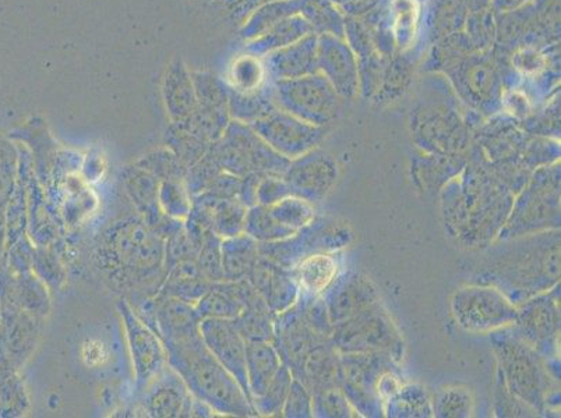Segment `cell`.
Segmentation results:
<instances>
[{"label": "cell", "instance_id": "277c9868", "mask_svg": "<svg viewBox=\"0 0 561 418\" xmlns=\"http://www.w3.org/2000/svg\"><path fill=\"white\" fill-rule=\"evenodd\" d=\"M164 254L165 242L139 219L116 223L100 249L105 269L139 292L154 288L157 294L165 279Z\"/></svg>", "mask_w": 561, "mask_h": 418}, {"label": "cell", "instance_id": "5bb4252c", "mask_svg": "<svg viewBox=\"0 0 561 418\" xmlns=\"http://www.w3.org/2000/svg\"><path fill=\"white\" fill-rule=\"evenodd\" d=\"M249 126L275 152L288 158L289 161L314 150L323 137V129L320 126L310 125L279 108Z\"/></svg>", "mask_w": 561, "mask_h": 418}, {"label": "cell", "instance_id": "603a6c76", "mask_svg": "<svg viewBox=\"0 0 561 418\" xmlns=\"http://www.w3.org/2000/svg\"><path fill=\"white\" fill-rule=\"evenodd\" d=\"M162 100L171 121H180L197 109L198 102L193 85L192 71L182 59L172 60L162 80Z\"/></svg>", "mask_w": 561, "mask_h": 418}, {"label": "cell", "instance_id": "f6af8a7d", "mask_svg": "<svg viewBox=\"0 0 561 418\" xmlns=\"http://www.w3.org/2000/svg\"><path fill=\"white\" fill-rule=\"evenodd\" d=\"M198 248H201V244L188 234L185 225H183L180 231L173 233L165 241V272L178 263L185 262V259H196Z\"/></svg>", "mask_w": 561, "mask_h": 418}, {"label": "cell", "instance_id": "ac0fdd59", "mask_svg": "<svg viewBox=\"0 0 561 418\" xmlns=\"http://www.w3.org/2000/svg\"><path fill=\"white\" fill-rule=\"evenodd\" d=\"M201 334L208 350L239 382L250 399L247 375V340L231 320L204 318ZM252 400V399H250Z\"/></svg>", "mask_w": 561, "mask_h": 418}, {"label": "cell", "instance_id": "7a4b0ae2", "mask_svg": "<svg viewBox=\"0 0 561 418\" xmlns=\"http://www.w3.org/2000/svg\"><path fill=\"white\" fill-rule=\"evenodd\" d=\"M486 272L512 302L545 292L560 278V233H534L504 244L488 258Z\"/></svg>", "mask_w": 561, "mask_h": 418}, {"label": "cell", "instance_id": "11a10c76", "mask_svg": "<svg viewBox=\"0 0 561 418\" xmlns=\"http://www.w3.org/2000/svg\"><path fill=\"white\" fill-rule=\"evenodd\" d=\"M197 2H214V0H197Z\"/></svg>", "mask_w": 561, "mask_h": 418}, {"label": "cell", "instance_id": "7dc6e473", "mask_svg": "<svg viewBox=\"0 0 561 418\" xmlns=\"http://www.w3.org/2000/svg\"><path fill=\"white\" fill-rule=\"evenodd\" d=\"M293 196L283 176L264 175L260 181L256 191V206L270 207L275 202Z\"/></svg>", "mask_w": 561, "mask_h": 418}, {"label": "cell", "instance_id": "d590c367", "mask_svg": "<svg viewBox=\"0 0 561 418\" xmlns=\"http://www.w3.org/2000/svg\"><path fill=\"white\" fill-rule=\"evenodd\" d=\"M460 80L468 98L479 105L492 101L496 94L497 79L491 66L472 63L463 69Z\"/></svg>", "mask_w": 561, "mask_h": 418}, {"label": "cell", "instance_id": "d6a6232c", "mask_svg": "<svg viewBox=\"0 0 561 418\" xmlns=\"http://www.w3.org/2000/svg\"><path fill=\"white\" fill-rule=\"evenodd\" d=\"M243 233L257 243H274L294 236L297 232L280 227L270 213L268 207L253 206L248 208Z\"/></svg>", "mask_w": 561, "mask_h": 418}, {"label": "cell", "instance_id": "30bf717a", "mask_svg": "<svg viewBox=\"0 0 561 418\" xmlns=\"http://www.w3.org/2000/svg\"><path fill=\"white\" fill-rule=\"evenodd\" d=\"M334 345L346 355L396 353L401 341L379 304L334 326Z\"/></svg>", "mask_w": 561, "mask_h": 418}, {"label": "cell", "instance_id": "60d3db41", "mask_svg": "<svg viewBox=\"0 0 561 418\" xmlns=\"http://www.w3.org/2000/svg\"><path fill=\"white\" fill-rule=\"evenodd\" d=\"M137 166L142 167L158 181H168V178H186L188 167L178 158L170 148H162L150 152L136 162Z\"/></svg>", "mask_w": 561, "mask_h": 418}, {"label": "cell", "instance_id": "7c38bea8", "mask_svg": "<svg viewBox=\"0 0 561 418\" xmlns=\"http://www.w3.org/2000/svg\"><path fill=\"white\" fill-rule=\"evenodd\" d=\"M44 321L4 298L0 317V361L20 372L37 349Z\"/></svg>", "mask_w": 561, "mask_h": 418}, {"label": "cell", "instance_id": "b9f144b4", "mask_svg": "<svg viewBox=\"0 0 561 418\" xmlns=\"http://www.w3.org/2000/svg\"><path fill=\"white\" fill-rule=\"evenodd\" d=\"M198 105L210 108H228V85L226 81L210 71H193Z\"/></svg>", "mask_w": 561, "mask_h": 418}, {"label": "cell", "instance_id": "c3c4849f", "mask_svg": "<svg viewBox=\"0 0 561 418\" xmlns=\"http://www.w3.org/2000/svg\"><path fill=\"white\" fill-rule=\"evenodd\" d=\"M404 394H398L394 402L397 416H431V405L426 396L415 387H410Z\"/></svg>", "mask_w": 561, "mask_h": 418}, {"label": "cell", "instance_id": "e0dca14e", "mask_svg": "<svg viewBox=\"0 0 561 418\" xmlns=\"http://www.w3.org/2000/svg\"><path fill=\"white\" fill-rule=\"evenodd\" d=\"M515 333L533 346L538 353H549L554 348L560 330L558 290L527 300L518 310Z\"/></svg>", "mask_w": 561, "mask_h": 418}, {"label": "cell", "instance_id": "4dcf8cb0", "mask_svg": "<svg viewBox=\"0 0 561 418\" xmlns=\"http://www.w3.org/2000/svg\"><path fill=\"white\" fill-rule=\"evenodd\" d=\"M295 279L310 294H320L333 283L336 275V262L325 254L309 256L299 263L294 271Z\"/></svg>", "mask_w": 561, "mask_h": 418}, {"label": "cell", "instance_id": "4fadbf2b", "mask_svg": "<svg viewBox=\"0 0 561 418\" xmlns=\"http://www.w3.org/2000/svg\"><path fill=\"white\" fill-rule=\"evenodd\" d=\"M417 144L433 155L458 158L468 146V135L460 116L446 106L416 111L412 120Z\"/></svg>", "mask_w": 561, "mask_h": 418}, {"label": "cell", "instance_id": "44dd1931", "mask_svg": "<svg viewBox=\"0 0 561 418\" xmlns=\"http://www.w3.org/2000/svg\"><path fill=\"white\" fill-rule=\"evenodd\" d=\"M247 279L262 295L274 315L284 313L297 302L298 282L295 275L290 274L289 269L264 258L262 254Z\"/></svg>", "mask_w": 561, "mask_h": 418}, {"label": "cell", "instance_id": "836d02e7", "mask_svg": "<svg viewBox=\"0 0 561 418\" xmlns=\"http://www.w3.org/2000/svg\"><path fill=\"white\" fill-rule=\"evenodd\" d=\"M158 206L167 217L186 221L191 216L193 198L185 178H168L158 187Z\"/></svg>", "mask_w": 561, "mask_h": 418}, {"label": "cell", "instance_id": "816d5d0a", "mask_svg": "<svg viewBox=\"0 0 561 418\" xmlns=\"http://www.w3.org/2000/svg\"><path fill=\"white\" fill-rule=\"evenodd\" d=\"M214 3L234 24L247 22L250 14L263 4L262 0H214Z\"/></svg>", "mask_w": 561, "mask_h": 418}, {"label": "cell", "instance_id": "db71d44e", "mask_svg": "<svg viewBox=\"0 0 561 418\" xmlns=\"http://www.w3.org/2000/svg\"><path fill=\"white\" fill-rule=\"evenodd\" d=\"M500 8H515L522 4L524 0H496Z\"/></svg>", "mask_w": 561, "mask_h": 418}, {"label": "cell", "instance_id": "f5cc1de1", "mask_svg": "<svg viewBox=\"0 0 561 418\" xmlns=\"http://www.w3.org/2000/svg\"><path fill=\"white\" fill-rule=\"evenodd\" d=\"M8 252V227L4 208H0V264L7 263Z\"/></svg>", "mask_w": 561, "mask_h": 418}, {"label": "cell", "instance_id": "9a60e30c", "mask_svg": "<svg viewBox=\"0 0 561 418\" xmlns=\"http://www.w3.org/2000/svg\"><path fill=\"white\" fill-rule=\"evenodd\" d=\"M145 416L152 418L193 417L197 399L170 364L137 394Z\"/></svg>", "mask_w": 561, "mask_h": 418}, {"label": "cell", "instance_id": "8fae6325", "mask_svg": "<svg viewBox=\"0 0 561 418\" xmlns=\"http://www.w3.org/2000/svg\"><path fill=\"white\" fill-rule=\"evenodd\" d=\"M122 323L129 345L133 370H135L136 395L140 394L168 364L164 344L154 329L142 321L126 300L117 303Z\"/></svg>", "mask_w": 561, "mask_h": 418}, {"label": "cell", "instance_id": "2e32d148", "mask_svg": "<svg viewBox=\"0 0 561 418\" xmlns=\"http://www.w3.org/2000/svg\"><path fill=\"white\" fill-rule=\"evenodd\" d=\"M336 177L339 166L333 158L314 150L290 161L283 175L290 194L309 202L323 200L334 187Z\"/></svg>", "mask_w": 561, "mask_h": 418}, {"label": "cell", "instance_id": "7402d4cb", "mask_svg": "<svg viewBox=\"0 0 561 418\" xmlns=\"http://www.w3.org/2000/svg\"><path fill=\"white\" fill-rule=\"evenodd\" d=\"M264 68L274 81L319 73L318 37L309 34L288 47L268 54L265 56Z\"/></svg>", "mask_w": 561, "mask_h": 418}, {"label": "cell", "instance_id": "ffe728a7", "mask_svg": "<svg viewBox=\"0 0 561 418\" xmlns=\"http://www.w3.org/2000/svg\"><path fill=\"white\" fill-rule=\"evenodd\" d=\"M151 329L160 336L162 344L201 333L202 317L195 304L157 294L151 299Z\"/></svg>", "mask_w": 561, "mask_h": 418}, {"label": "cell", "instance_id": "d4e9b609", "mask_svg": "<svg viewBox=\"0 0 561 418\" xmlns=\"http://www.w3.org/2000/svg\"><path fill=\"white\" fill-rule=\"evenodd\" d=\"M283 365L272 341H248L247 375L250 399L262 396Z\"/></svg>", "mask_w": 561, "mask_h": 418}, {"label": "cell", "instance_id": "f907efd6", "mask_svg": "<svg viewBox=\"0 0 561 418\" xmlns=\"http://www.w3.org/2000/svg\"><path fill=\"white\" fill-rule=\"evenodd\" d=\"M316 405L324 416L350 417L351 410L346 397L340 394L339 390H325L316 392Z\"/></svg>", "mask_w": 561, "mask_h": 418}, {"label": "cell", "instance_id": "7bdbcfd3", "mask_svg": "<svg viewBox=\"0 0 561 418\" xmlns=\"http://www.w3.org/2000/svg\"><path fill=\"white\" fill-rule=\"evenodd\" d=\"M265 74H267V71L260 63L257 56H242L232 66L231 81L227 83L228 89L241 91V93L257 90L264 85Z\"/></svg>", "mask_w": 561, "mask_h": 418}, {"label": "cell", "instance_id": "6da1fadb", "mask_svg": "<svg viewBox=\"0 0 561 418\" xmlns=\"http://www.w3.org/2000/svg\"><path fill=\"white\" fill-rule=\"evenodd\" d=\"M513 204V191L482 166L453 178L443 193L446 225L468 247L491 243L506 225Z\"/></svg>", "mask_w": 561, "mask_h": 418}, {"label": "cell", "instance_id": "1f68e13d", "mask_svg": "<svg viewBox=\"0 0 561 418\" xmlns=\"http://www.w3.org/2000/svg\"><path fill=\"white\" fill-rule=\"evenodd\" d=\"M238 333L248 341H272L274 339V314L267 303L259 302L244 309L238 318L232 320Z\"/></svg>", "mask_w": 561, "mask_h": 418}, {"label": "cell", "instance_id": "4316f807", "mask_svg": "<svg viewBox=\"0 0 561 418\" xmlns=\"http://www.w3.org/2000/svg\"><path fill=\"white\" fill-rule=\"evenodd\" d=\"M312 24L306 18L289 16L280 20L274 27L267 30L260 37L250 40L247 53L253 56H267L275 53V50L288 47V45L297 43L306 35L312 33Z\"/></svg>", "mask_w": 561, "mask_h": 418}, {"label": "cell", "instance_id": "d6986e66", "mask_svg": "<svg viewBox=\"0 0 561 418\" xmlns=\"http://www.w3.org/2000/svg\"><path fill=\"white\" fill-rule=\"evenodd\" d=\"M319 71L334 86L336 94L352 98L358 91V63L348 45L333 34L318 38Z\"/></svg>", "mask_w": 561, "mask_h": 418}, {"label": "cell", "instance_id": "484cf974", "mask_svg": "<svg viewBox=\"0 0 561 418\" xmlns=\"http://www.w3.org/2000/svg\"><path fill=\"white\" fill-rule=\"evenodd\" d=\"M211 285L203 277L196 259H185V262L178 263L168 269L158 294L170 295V298L196 305Z\"/></svg>", "mask_w": 561, "mask_h": 418}, {"label": "cell", "instance_id": "e575fe53", "mask_svg": "<svg viewBox=\"0 0 561 418\" xmlns=\"http://www.w3.org/2000/svg\"><path fill=\"white\" fill-rule=\"evenodd\" d=\"M165 144L187 167L201 161L211 147L206 141L198 139L197 136L192 135L178 121H171L170 127H168Z\"/></svg>", "mask_w": 561, "mask_h": 418}, {"label": "cell", "instance_id": "f546056e", "mask_svg": "<svg viewBox=\"0 0 561 418\" xmlns=\"http://www.w3.org/2000/svg\"><path fill=\"white\" fill-rule=\"evenodd\" d=\"M299 9H302V3L297 0H273V2L263 3L244 22L241 37L248 40L257 38L280 20L297 14Z\"/></svg>", "mask_w": 561, "mask_h": 418}, {"label": "cell", "instance_id": "9c48e42d", "mask_svg": "<svg viewBox=\"0 0 561 418\" xmlns=\"http://www.w3.org/2000/svg\"><path fill=\"white\" fill-rule=\"evenodd\" d=\"M454 317L472 334L494 333L514 325L518 309L494 287H467L457 290L451 302Z\"/></svg>", "mask_w": 561, "mask_h": 418}, {"label": "cell", "instance_id": "ba28073f", "mask_svg": "<svg viewBox=\"0 0 561 418\" xmlns=\"http://www.w3.org/2000/svg\"><path fill=\"white\" fill-rule=\"evenodd\" d=\"M273 98L280 111L320 127L333 120L340 108V95L320 71L299 79L275 80Z\"/></svg>", "mask_w": 561, "mask_h": 418}, {"label": "cell", "instance_id": "bcb514c9", "mask_svg": "<svg viewBox=\"0 0 561 418\" xmlns=\"http://www.w3.org/2000/svg\"><path fill=\"white\" fill-rule=\"evenodd\" d=\"M472 411V397L461 387L446 390L437 397L436 413L440 417H468Z\"/></svg>", "mask_w": 561, "mask_h": 418}, {"label": "cell", "instance_id": "cb8c5ba5", "mask_svg": "<svg viewBox=\"0 0 561 418\" xmlns=\"http://www.w3.org/2000/svg\"><path fill=\"white\" fill-rule=\"evenodd\" d=\"M348 282L333 289L329 299V317L334 325L354 317L377 305V294L364 278H350Z\"/></svg>", "mask_w": 561, "mask_h": 418}, {"label": "cell", "instance_id": "f1b7e54d", "mask_svg": "<svg viewBox=\"0 0 561 418\" xmlns=\"http://www.w3.org/2000/svg\"><path fill=\"white\" fill-rule=\"evenodd\" d=\"M275 109L277 105L273 98V85H263L248 93L228 89V112L232 120L252 125Z\"/></svg>", "mask_w": 561, "mask_h": 418}, {"label": "cell", "instance_id": "3957f363", "mask_svg": "<svg viewBox=\"0 0 561 418\" xmlns=\"http://www.w3.org/2000/svg\"><path fill=\"white\" fill-rule=\"evenodd\" d=\"M168 364L181 375L196 399L219 416L254 417L256 410L247 392L208 350L202 334L164 344Z\"/></svg>", "mask_w": 561, "mask_h": 418}, {"label": "cell", "instance_id": "f35d334b", "mask_svg": "<svg viewBox=\"0 0 561 418\" xmlns=\"http://www.w3.org/2000/svg\"><path fill=\"white\" fill-rule=\"evenodd\" d=\"M290 382H293V374H290L288 367L280 365L277 375L274 376L272 384L268 385L264 394L252 399L257 416H274L283 411Z\"/></svg>", "mask_w": 561, "mask_h": 418}, {"label": "cell", "instance_id": "681fc988", "mask_svg": "<svg viewBox=\"0 0 561 418\" xmlns=\"http://www.w3.org/2000/svg\"><path fill=\"white\" fill-rule=\"evenodd\" d=\"M310 396L302 382L293 380L290 387L283 407L285 417H308L310 416Z\"/></svg>", "mask_w": 561, "mask_h": 418}, {"label": "cell", "instance_id": "83f0119b", "mask_svg": "<svg viewBox=\"0 0 561 418\" xmlns=\"http://www.w3.org/2000/svg\"><path fill=\"white\" fill-rule=\"evenodd\" d=\"M224 280L247 279L260 258L259 243L247 233L222 239Z\"/></svg>", "mask_w": 561, "mask_h": 418}, {"label": "cell", "instance_id": "ab89813d", "mask_svg": "<svg viewBox=\"0 0 561 418\" xmlns=\"http://www.w3.org/2000/svg\"><path fill=\"white\" fill-rule=\"evenodd\" d=\"M30 411V397L24 381L16 374L0 382V418H20Z\"/></svg>", "mask_w": 561, "mask_h": 418}, {"label": "cell", "instance_id": "8992f818", "mask_svg": "<svg viewBox=\"0 0 561 418\" xmlns=\"http://www.w3.org/2000/svg\"><path fill=\"white\" fill-rule=\"evenodd\" d=\"M222 172L243 177L250 173L283 176L290 161L279 155L256 131L242 121L231 120L221 139L208 150Z\"/></svg>", "mask_w": 561, "mask_h": 418}, {"label": "cell", "instance_id": "52a82bcc", "mask_svg": "<svg viewBox=\"0 0 561 418\" xmlns=\"http://www.w3.org/2000/svg\"><path fill=\"white\" fill-rule=\"evenodd\" d=\"M560 227V167H543L524 187L500 239L527 236Z\"/></svg>", "mask_w": 561, "mask_h": 418}, {"label": "cell", "instance_id": "9f6ffc18", "mask_svg": "<svg viewBox=\"0 0 561 418\" xmlns=\"http://www.w3.org/2000/svg\"><path fill=\"white\" fill-rule=\"evenodd\" d=\"M273 2V0H262V3Z\"/></svg>", "mask_w": 561, "mask_h": 418}, {"label": "cell", "instance_id": "8d00e7d4", "mask_svg": "<svg viewBox=\"0 0 561 418\" xmlns=\"http://www.w3.org/2000/svg\"><path fill=\"white\" fill-rule=\"evenodd\" d=\"M20 170L18 142L0 136V208H7L10 197L16 190Z\"/></svg>", "mask_w": 561, "mask_h": 418}, {"label": "cell", "instance_id": "74e56055", "mask_svg": "<svg viewBox=\"0 0 561 418\" xmlns=\"http://www.w3.org/2000/svg\"><path fill=\"white\" fill-rule=\"evenodd\" d=\"M268 209L280 227L293 232L300 231L313 221V207L310 206L309 201L299 197L289 196L275 202L274 206H270Z\"/></svg>", "mask_w": 561, "mask_h": 418}, {"label": "cell", "instance_id": "ee69618b", "mask_svg": "<svg viewBox=\"0 0 561 418\" xmlns=\"http://www.w3.org/2000/svg\"><path fill=\"white\" fill-rule=\"evenodd\" d=\"M221 243L222 239L216 233L206 232L196 257L203 277L211 283L224 280Z\"/></svg>", "mask_w": 561, "mask_h": 418}, {"label": "cell", "instance_id": "5b68a950", "mask_svg": "<svg viewBox=\"0 0 561 418\" xmlns=\"http://www.w3.org/2000/svg\"><path fill=\"white\" fill-rule=\"evenodd\" d=\"M494 338L500 365L510 394L535 409L542 410L550 390L549 372L533 346L513 330H502Z\"/></svg>", "mask_w": 561, "mask_h": 418}]
</instances>
